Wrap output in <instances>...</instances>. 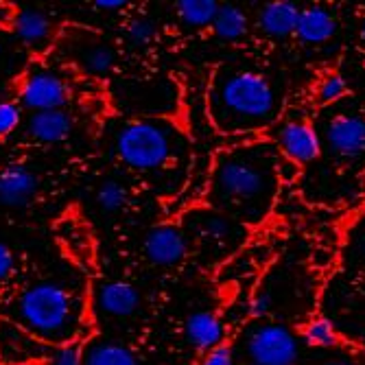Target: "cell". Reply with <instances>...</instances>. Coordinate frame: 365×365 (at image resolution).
I'll return each instance as SVG.
<instances>
[{
	"mask_svg": "<svg viewBox=\"0 0 365 365\" xmlns=\"http://www.w3.org/2000/svg\"><path fill=\"white\" fill-rule=\"evenodd\" d=\"M278 158L269 147L225 149L215 158L208 195L217 212L256 223L269 210L278 188Z\"/></svg>",
	"mask_w": 365,
	"mask_h": 365,
	"instance_id": "cell-1",
	"label": "cell"
},
{
	"mask_svg": "<svg viewBox=\"0 0 365 365\" xmlns=\"http://www.w3.org/2000/svg\"><path fill=\"white\" fill-rule=\"evenodd\" d=\"M7 319L46 346L75 344L86 324V302L68 282L36 280L9 302Z\"/></svg>",
	"mask_w": 365,
	"mask_h": 365,
	"instance_id": "cell-2",
	"label": "cell"
},
{
	"mask_svg": "<svg viewBox=\"0 0 365 365\" xmlns=\"http://www.w3.org/2000/svg\"><path fill=\"white\" fill-rule=\"evenodd\" d=\"M208 108L221 131L239 134L274 120L278 96L267 75L252 68H227L212 79Z\"/></svg>",
	"mask_w": 365,
	"mask_h": 365,
	"instance_id": "cell-3",
	"label": "cell"
},
{
	"mask_svg": "<svg viewBox=\"0 0 365 365\" xmlns=\"http://www.w3.org/2000/svg\"><path fill=\"white\" fill-rule=\"evenodd\" d=\"M114 151L129 169L155 178L182 167L188 155V140L169 118H134L116 129Z\"/></svg>",
	"mask_w": 365,
	"mask_h": 365,
	"instance_id": "cell-4",
	"label": "cell"
},
{
	"mask_svg": "<svg viewBox=\"0 0 365 365\" xmlns=\"http://www.w3.org/2000/svg\"><path fill=\"white\" fill-rule=\"evenodd\" d=\"M20 103L33 112H53L63 110L71 101V88L66 79L51 68L29 71L18 88Z\"/></svg>",
	"mask_w": 365,
	"mask_h": 365,
	"instance_id": "cell-5",
	"label": "cell"
},
{
	"mask_svg": "<svg viewBox=\"0 0 365 365\" xmlns=\"http://www.w3.org/2000/svg\"><path fill=\"white\" fill-rule=\"evenodd\" d=\"M247 354L254 365H293L297 341L280 324H260L247 335Z\"/></svg>",
	"mask_w": 365,
	"mask_h": 365,
	"instance_id": "cell-6",
	"label": "cell"
},
{
	"mask_svg": "<svg viewBox=\"0 0 365 365\" xmlns=\"http://www.w3.org/2000/svg\"><path fill=\"white\" fill-rule=\"evenodd\" d=\"M324 140L341 160H361L365 155V118L359 114H337L326 123Z\"/></svg>",
	"mask_w": 365,
	"mask_h": 365,
	"instance_id": "cell-7",
	"label": "cell"
},
{
	"mask_svg": "<svg viewBox=\"0 0 365 365\" xmlns=\"http://www.w3.org/2000/svg\"><path fill=\"white\" fill-rule=\"evenodd\" d=\"M53 346L29 335L24 328L9 319H0V363L24 365L31 361H46Z\"/></svg>",
	"mask_w": 365,
	"mask_h": 365,
	"instance_id": "cell-8",
	"label": "cell"
},
{
	"mask_svg": "<svg viewBox=\"0 0 365 365\" xmlns=\"http://www.w3.org/2000/svg\"><path fill=\"white\" fill-rule=\"evenodd\" d=\"M192 232L199 245H204L206 252H219L235 247L241 239V225L239 221L230 219L223 212H197L192 219Z\"/></svg>",
	"mask_w": 365,
	"mask_h": 365,
	"instance_id": "cell-9",
	"label": "cell"
},
{
	"mask_svg": "<svg viewBox=\"0 0 365 365\" xmlns=\"http://www.w3.org/2000/svg\"><path fill=\"white\" fill-rule=\"evenodd\" d=\"M145 256L158 264V267H173L182 262L188 254V241L186 235L171 223L158 225L147 232L145 237Z\"/></svg>",
	"mask_w": 365,
	"mask_h": 365,
	"instance_id": "cell-10",
	"label": "cell"
},
{
	"mask_svg": "<svg viewBox=\"0 0 365 365\" xmlns=\"http://www.w3.org/2000/svg\"><path fill=\"white\" fill-rule=\"evenodd\" d=\"M94 307L110 319H131L140 311V293L131 282L108 280L96 287Z\"/></svg>",
	"mask_w": 365,
	"mask_h": 365,
	"instance_id": "cell-11",
	"label": "cell"
},
{
	"mask_svg": "<svg viewBox=\"0 0 365 365\" xmlns=\"http://www.w3.org/2000/svg\"><path fill=\"white\" fill-rule=\"evenodd\" d=\"M278 147L293 164H309L319 158L322 140L304 120H289L278 129Z\"/></svg>",
	"mask_w": 365,
	"mask_h": 365,
	"instance_id": "cell-12",
	"label": "cell"
},
{
	"mask_svg": "<svg viewBox=\"0 0 365 365\" xmlns=\"http://www.w3.org/2000/svg\"><path fill=\"white\" fill-rule=\"evenodd\" d=\"M73 59L86 75L108 77L116 66V48L98 36H81L73 42Z\"/></svg>",
	"mask_w": 365,
	"mask_h": 365,
	"instance_id": "cell-13",
	"label": "cell"
},
{
	"mask_svg": "<svg viewBox=\"0 0 365 365\" xmlns=\"http://www.w3.org/2000/svg\"><path fill=\"white\" fill-rule=\"evenodd\" d=\"M40 190V178L24 164H9L0 171V206L24 208Z\"/></svg>",
	"mask_w": 365,
	"mask_h": 365,
	"instance_id": "cell-14",
	"label": "cell"
},
{
	"mask_svg": "<svg viewBox=\"0 0 365 365\" xmlns=\"http://www.w3.org/2000/svg\"><path fill=\"white\" fill-rule=\"evenodd\" d=\"M73 134V116L66 110L33 112L26 120V136L42 145L63 143Z\"/></svg>",
	"mask_w": 365,
	"mask_h": 365,
	"instance_id": "cell-15",
	"label": "cell"
},
{
	"mask_svg": "<svg viewBox=\"0 0 365 365\" xmlns=\"http://www.w3.org/2000/svg\"><path fill=\"white\" fill-rule=\"evenodd\" d=\"M11 26L16 31V36L31 48L48 46V42L53 40V31H55L51 16L44 14L42 9H33V7H24L16 11Z\"/></svg>",
	"mask_w": 365,
	"mask_h": 365,
	"instance_id": "cell-16",
	"label": "cell"
},
{
	"mask_svg": "<svg viewBox=\"0 0 365 365\" xmlns=\"http://www.w3.org/2000/svg\"><path fill=\"white\" fill-rule=\"evenodd\" d=\"M83 365H145L140 354L127 344L96 337L81 346Z\"/></svg>",
	"mask_w": 365,
	"mask_h": 365,
	"instance_id": "cell-17",
	"label": "cell"
},
{
	"mask_svg": "<svg viewBox=\"0 0 365 365\" xmlns=\"http://www.w3.org/2000/svg\"><path fill=\"white\" fill-rule=\"evenodd\" d=\"M297 18H300V7L291 0H274L267 3L258 14V26L262 33L272 38H287L295 33Z\"/></svg>",
	"mask_w": 365,
	"mask_h": 365,
	"instance_id": "cell-18",
	"label": "cell"
},
{
	"mask_svg": "<svg viewBox=\"0 0 365 365\" xmlns=\"http://www.w3.org/2000/svg\"><path fill=\"white\" fill-rule=\"evenodd\" d=\"M184 333H186V339L195 348L208 352V350H212V348L223 344L225 326H223V322L217 315L206 313V311H199V313L188 315V319L184 324Z\"/></svg>",
	"mask_w": 365,
	"mask_h": 365,
	"instance_id": "cell-19",
	"label": "cell"
},
{
	"mask_svg": "<svg viewBox=\"0 0 365 365\" xmlns=\"http://www.w3.org/2000/svg\"><path fill=\"white\" fill-rule=\"evenodd\" d=\"M337 33V20L324 7H307L300 9L297 18L295 36L307 44H322L328 42Z\"/></svg>",
	"mask_w": 365,
	"mask_h": 365,
	"instance_id": "cell-20",
	"label": "cell"
},
{
	"mask_svg": "<svg viewBox=\"0 0 365 365\" xmlns=\"http://www.w3.org/2000/svg\"><path fill=\"white\" fill-rule=\"evenodd\" d=\"M212 29L221 40H241L247 33V16L237 5H219Z\"/></svg>",
	"mask_w": 365,
	"mask_h": 365,
	"instance_id": "cell-21",
	"label": "cell"
},
{
	"mask_svg": "<svg viewBox=\"0 0 365 365\" xmlns=\"http://www.w3.org/2000/svg\"><path fill=\"white\" fill-rule=\"evenodd\" d=\"M175 7H178L180 20L186 26H192V29L212 26L215 16L219 11L217 0H180Z\"/></svg>",
	"mask_w": 365,
	"mask_h": 365,
	"instance_id": "cell-22",
	"label": "cell"
},
{
	"mask_svg": "<svg viewBox=\"0 0 365 365\" xmlns=\"http://www.w3.org/2000/svg\"><path fill=\"white\" fill-rule=\"evenodd\" d=\"M127 188L118 180H103L94 192L96 208L103 215H118L127 204Z\"/></svg>",
	"mask_w": 365,
	"mask_h": 365,
	"instance_id": "cell-23",
	"label": "cell"
},
{
	"mask_svg": "<svg viewBox=\"0 0 365 365\" xmlns=\"http://www.w3.org/2000/svg\"><path fill=\"white\" fill-rule=\"evenodd\" d=\"M304 341L315 348H333L337 344V330L326 317H315L304 326Z\"/></svg>",
	"mask_w": 365,
	"mask_h": 365,
	"instance_id": "cell-24",
	"label": "cell"
},
{
	"mask_svg": "<svg viewBox=\"0 0 365 365\" xmlns=\"http://www.w3.org/2000/svg\"><path fill=\"white\" fill-rule=\"evenodd\" d=\"M155 33H158V26L155 22L149 18V16H136L127 22V42L134 44V46H147L155 40Z\"/></svg>",
	"mask_w": 365,
	"mask_h": 365,
	"instance_id": "cell-25",
	"label": "cell"
},
{
	"mask_svg": "<svg viewBox=\"0 0 365 365\" xmlns=\"http://www.w3.org/2000/svg\"><path fill=\"white\" fill-rule=\"evenodd\" d=\"M348 92V83L346 79L339 75V73H328L319 86H317V101L322 106H328V103H335L339 98Z\"/></svg>",
	"mask_w": 365,
	"mask_h": 365,
	"instance_id": "cell-26",
	"label": "cell"
},
{
	"mask_svg": "<svg viewBox=\"0 0 365 365\" xmlns=\"http://www.w3.org/2000/svg\"><path fill=\"white\" fill-rule=\"evenodd\" d=\"M44 365H83L81 346H79V344L53 346V350H51V354L46 356Z\"/></svg>",
	"mask_w": 365,
	"mask_h": 365,
	"instance_id": "cell-27",
	"label": "cell"
},
{
	"mask_svg": "<svg viewBox=\"0 0 365 365\" xmlns=\"http://www.w3.org/2000/svg\"><path fill=\"white\" fill-rule=\"evenodd\" d=\"M22 123V108L14 101H0V140L11 136Z\"/></svg>",
	"mask_w": 365,
	"mask_h": 365,
	"instance_id": "cell-28",
	"label": "cell"
},
{
	"mask_svg": "<svg viewBox=\"0 0 365 365\" xmlns=\"http://www.w3.org/2000/svg\"><path fill=\"white\" fill-rule=\"evenodd\" d=\"M199 365H235V352L227 344H221L204 354V359L199 361Z\"/></svg>",
	"mask_w": 365,
	"mask_h": 365,
	"instance_id": "cell-29",
	"label": "cell"
},
{
	"mask_svg": "<svg viewBox=\"0 0 365 365\" xmlns=\"http://www.w3.org/2000/svg\"><path fill=\"white\" fill-rule=\"evenodd\" d=\"M269 309H272V295L267 293V291H260V293H256L252 300H250V304H247V311H250V315L252 317H262V315H267L269 313Z\"/></svg>",
	"mask_w": 365,
	"mask_h": 365,
	"instance_id": "cell-30",
	"label": "cell"
},
{
	"mask_svg": "<svg viewBox=\"0 0 365 365\" xmlns=\"http://www.w3.org/2000/svg\"><path fill=\"white\" fill-rule=\"evenodd\" d=\"M14 267H16L14 252L5 243H0V282H5L14 274Z\"/></svg>",
	"mask_w": 365,
	"mask_h": 365,
	"instance_id": "cell-31",
	"label": "cell"
},
{
	"mask_svg": "<svg viewBox=\"0 0 365 365\" xmlns=\"http://www.w3.org/2000/svg\"><path fill=\"white\" fill-rule=\"evenodd\" d=\"M94 7L101 11H118V9H125L127 3L125 0H94Z\"/></svg>",
	"mask_w": 365,
	"mask_h": 365,
	"instance_id": "cell-32",
	"label": "cell"
},
{
	"mask_svg": "<svg viewBox=\"0 0 365 365\" xmlns=\"http://www.w3.org/2000/svg\"><path fill=\"white\" fill-rule=\"evenodd\" d=\"M326 365H354V363H350V361H328Z\"/></svg>",
	"mask_w": 365,
	"mask_h": 365,
	"instance_id": "cell-33",
	"label": "cell"
},
{
	"mask_svg": "<svg viewBox=\"0 0 365 365\" xmlns=\"http://www.w3.org/2000/svg\"><path fill=\"white\" fill-rule=\"evenodd\" d=\"M3 55H5V44H3V38H0V61H3Z\"/></svg>",
	"mask_w": 365,
	"mask_h": 365,
	"instance_id": "cell-34",
	"label": "cell"
},
{
	"mask_svg": "<svg viewBox=\"0 0 365 365\" xmlns=\"http://www.w3.org/2000/svg\"><path fill=\"white\" fill-rule=\"evenodd\" d=\"M361 254H363V256H365V237H363V239H361Z\"/></svg>",
	"mask_w": 365,
	"mask_h": 365,
	"instance_id": "cell-35",
	"label": "cell"
},
{
	"mask_svg": "<svg viewBox=\"0 0 365 365\" xmlns=\"http://www.w3.org/2000/svg\"><path fill=\"white\" fill-rule=\"evenodd\" d=\"M361 36H363V42H365V22H363V29H361Z\"/></svg>",
	"mask_w": 365,
	"mask_h": 365,
	"instance_id": "cell-36",
	"label": "cell"
}]
</instances>
